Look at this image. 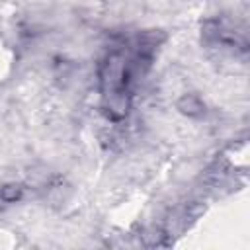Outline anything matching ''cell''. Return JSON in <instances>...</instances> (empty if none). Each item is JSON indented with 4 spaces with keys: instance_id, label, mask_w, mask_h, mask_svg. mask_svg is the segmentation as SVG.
<instances>
[{
    "instance_id": "1",
    "label": "cell",
    "mask_w": 250,
    "mask_h": 250,
    "mask_svg": "<svg viewBox=\"0 0 250 250\" xmlns=\"http://www.w3.org/2000/svg\"><path fill=\"white\" fill-rule=\"evenodd\" d=\"M131 105H133V92L129 88H121V90L104 94L100 109L111 123H121L127 119Z\"/></svg>"
},
{
    "instance_id": "3",
    "label": "cell",
    "mask_w": 250,
    "mask_h": 250,
    "mask_svg": "<svg viewBox=\"0 0 250 250\" xmlns=\"http://www.w3.org/2000/svg\"><path fill=\"white\" fill-rule=\"evenodd\" d=\"M25 195V186L21 182H6L0 186V201L2 203H18Z\"/></svg>"
},
{
    "instance_id": "2",
    "label": "cell",
    "mask_w": 250,
    "mask_h": 250,
    "mask_svg": "<svg viewBox=\"0 0 250 250\" xmlns=\"http://www.w3.org/2000/svg\"><path fill=\"white\" fill-rule=\"evenodd\" d=\"M176 109H178V113H182L184 117H189V119H201L207 113L205 102L197 94H191V92H186L176 100Z\"/></svg>"
}]
</instances>
